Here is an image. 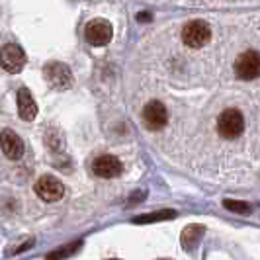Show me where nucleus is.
Returning <instances> with one entry per match:
<instances>
[{
  "label": "nucleus",
  "mask_w": 260,
  "mask_h": 260,
  "mask_svg": "<svg viewBox=\"0 0 260 260\" xmlns=\"http://www.w3.org/2000/svg\"><path fill=\"white\" fill-rule=\"evenodd\" d=\"M143 123L147 129L151 131H160L167 123H169V110L167 106L160 102H149L143 108Z\"/></svg>",
  "instance_id": "7"
},
{
  "label": "nucleus",
  "mask_w": 260,
  "mask_h": 260,
  "mask_svg": "<svg viewBox=\"0 0 260 260\" xmlns=\"http://www.w3.org/2000/svg\"><path fill=\"white\" fill-rule=\"evenodd\" d=\"M223 208L233 211V213H241V215H248L250 213V206L247 202H235V200H225L223 202Z\"/></svg>",
  "instance_id": "15"
},
{
  "label": "nucleus",
  "mask_w": 260,
  "mask_h": 260,
  "mask_svg": "<svg viewBox=\"0 0 260 260\" xmlns=\"http://www.w3.org/2000/svg\"><path fill=\"white\" fill-rule=\"evenodd\" d=\"M112 260H117V258H112Z\"/></svg>",
  "instance_id": "19"
},
{
  "label": "nucleus",
  "mask_w": 260,
  "mask_h": 260,
  "mask_svg": "<svg viewBox=\"0 0 260 260\" xmlns=\"http://www.w3.org/2000/svg\"><path fill=\"white\" fill-rule=\"evenodd\" d=\"M245 129V117L239 110L235 108H229L225 110L221 116L217 117V131L219 135L225 137V139H235L239 137Z\"/></svg>",
  "instance_id": "1"
},
{
  "label": "nucleus",
  "mask_w": 260,
  "mask_h": 260,
  "mask_svg": "<svg viewBox=\"0 0 260 260\" xmlns=\"http://www.w3.org/2000/svg\"><path fill=\"white\" fill-rule=\"evenodd\" d=\"M143 198H145V190H141V192H135V194H131L129 204H137V202H143Z\"/></svg>",
  "instance_id": "16"
},
{
  "label": "nucleus",
  "mask_w": 260,
  "mask_h": 260,
  "mask_svg": "<svg viewBox=\"0 0 260 260\" xmlns=\"http://www.w3.org/2000/svg\"><path fill=\"white\" fill-rule=\"evenodd\" d=\"M80 245H82V241H75V243H69V245H65V247L55 248V250H51L49 254H45V260H65V258H69V256H73L78 248H80Z\"/></svg>",
  "instance_id": "14"
},
{
  "label": "nucleus",
  "mask_w": 260,
  "mask_h": 260,
  "mask_svg": "<svg viewBox=\"0 0 260 260\" xmlns=\"http://www.w3.org/2000/svg\"><path fill=\"white\" fill-rule=\"evenodd\" d=\"M112 36H114V27L108 20H102V18L88 22L84 29V38L94 47H102L106 43H110Z\"/></svg>",
  "instance_id": "3"
},
{
  "label": "nucleus",
  "mask_w": 260,
  "mask_h": 260,
  "mask_svg": "<svg viewBox=\"0 0 260 260\" xmlns=\"http://www.w3.org/2000/svg\"><path fill=\"white\" fill-rule=\"evenodd\" d=\"M26 65V53L16 43H6L0 49V67L8 73H20Z\"/></svg>",
  "instance_id": "5"
},
{
  "label": "nucleus",
  "mask_w": 260,
  "mask_h": 260,
  "mask_svg": "<svg viewBox=\"0 0 260 260\" xmlns=\"http://www.w3.org/2000/svg\"><path fill=\"white\" fill-rule=\"evenodd\" d=\"M204 233H206L204 225H188L180 235V243H182L184 250H194L198 247V243L202 241Z\"/></svg>",
  "instance_id": "12"
},
{
  "label": "nucleus",
  "mask_w": 260,
  "mask_h": 260,
  "mask_svg": "<svg viewBox=\"0 0 260 260\" xmlns=\"http://www.w3.org/2000/svg\"><path fill=\"white\" fill-rule=\"evenodd\" d=\"M137 20H139V22H149V20H151V14H147V12L137 14Z\"/></svg>",
  "instance_id": "17"
},
{
  "label": "nucleus",
  "mask_w": 260,
  "mask_h": 260,
  "mask_svg": "<svg viewBox=\"0 0 260 260\" xmlns=\"http://www.w3.org/2000/svg\"><path fill=\"white\" fill-rule=\"evenodd\" d=\"M160 260H169V258H160Z\"/></svg>",
  "instance_id": "18"
},
{
  "label": "nucleus",
  "mask_w": 260,
  "mask_h": 260,
  "mask_svg": "<svg viewBox=\"0 0 260 260\" xmlns=\"http://www.w3.org/2000/svg\"><path fill=\"white\" fill-rule=\"evenodd\" d=\"M43 73H45L47 82L57 90H67L73 84V73H71V69L65 63H57V61L47 63Z\"/></svg>",
  "instance_id": "6"
},
{
  "label": "nucleus",
  "mask_w": 260,
  "mask_h": 260,
  "mask_svg": "<svg viewBox=\"0 0 260 260\" xmlns=\"http://www.w3.org/2000/svg\"><path fill=\"white\" fill-rule=\"evenodd\" d=\"M209 38H211V29H209L208 24L202 22V20H192V22H188L182 29V41L188 47H192V49L204 47L209 41Z\"/></svg>",
  "instance_id": "2"
},
{
  "label": "nucleus",
  "mask_w": 260,
  "mask_h": 260,
  "mask_svg": "<svg viewBox=\"0 0 260 260\" xmlns=\"http://www.w3.org/2000/svg\"><path fill=\"white\" fill-rule=\"evenodd\" d=\"M92 170L100 178H116V176H119L123 172V165L119 162V158H116V156L102 155L94 160Z\"/></svg>",
  "instance_id": "9"
},
{
  "label": "nucleus",
  "mask_w": 260,
  "mask_h": 260,
  "mask_svg": "<svg viewBox=\"0 0 260 260\" xmlns=\"http://www.w3.org/2000/svg\"><path fill=\"white\" fill-rule=\"evenodd\" d=\"M36 194L43 202H59L65 194V186L59 178H55L51 174H45L36 182Z\"/></svg>",
  "instance_id": "8"
},
{
  "label": "nucleus",
  "mask_w": 260,
  "mask_h": 260,
  "mask_svg": "<svg viewBox=\"0 0 260 260\" xmlns=\"http://www.w3.org/2000/svg\"><path fill=\"white\" fill-rule=\"evenodd\" d=\"M18 114L26 121H31L38 116V104H36L31 92L27 90V88H20L18 90Z\"/></svg>",
  "instance_id": "11"
},
{
  "label": "nucleus",
  "mask_w": 260,
  "mask_h": 260,
  "mask_svg": "<svg viewBox=\"0 0 260 260\" xmlns=\"http://www.w3.org/2000/svg\"><path fill=\"white\" fill-rule=\"evenodd\" d=\"M235 73L243 80H254L260 77V53L258 51H245L239 55L235 61Z\"/></svg>",
  "instance_id": "4"
},
{
  "label": "nucleus",
  "mask_w": 260,
  "mask_h": 260,
  "mask_svg": "<svg viewBox=\"0 0 260 260\" xmlns=\"http://www.w3.org/2000/svg\"><path fill=\"white\" fill-rule=\"evenodd\" d=\"M174 217H176V211H172V209H160V211H153V213H145V215H139V217H133V223L147 225V223L167 221V219H174Z\"/></svg>",
  "instance_id": "13"
},
{
  "label": "nucleus",
  "mask_w": 260,
  "mask_h": 260,
  "mask_svg": "<svg viewBox=\"0 0 260 260\" xmlns=\"http://www.w3.org/2000/svg\"><path fill=\"white\" fill-rule=\"evenodd\" d=\"M0 149L8 158L18 160L20 156L24 155V141L12 129H4L0 133Z\"/></svg>",
  "instance_id": "10"
}]
</instances>
